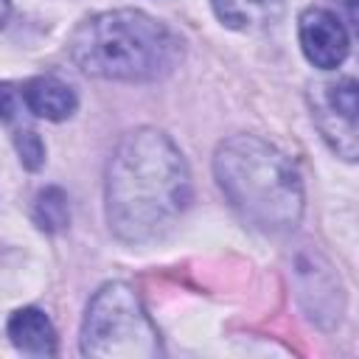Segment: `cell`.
Masks as SVG:
<instances>
[{
  "label": "cell",
  "instance_id": "1",
  "mask_svg": "<svg viewBox=\"0 0 359 359\" xmlns=\"http://www.w3.org/2000/svg\"><path fill=\"white\" fill-rule=\"evenodd\" d=\"M191 202L180 149L157 129L129 132L107 165V222L129 244L163 236Z\"/></svg>",
  "mask_w": 359,
  "mask_h": 359
},
{
  "label": "cell",
  "instance_id": "2",
  "mask_svg": "<svg viewBox=\"0 0 359 359\" xmlns=\"http://www.w3.org/2000/svg\"><path fill=\"white\" fill-rule=\"evenodd\" d=\"M213 171L238 216L264 233H289L303 213L300 174L286 154L255 135H236L216 149Z\"/></svg>",
  "mask_w": 359,
  "mask_h": 359
},
{
  "label": "cell",
  "instance_id": "3",
  "mask_svg": "<svg viewBox=\"0 0 359 359\" xmlns=\"http://www.w3.org/2000/svg\"><path fill=\"white\" fill-rule=\"evenodd\" d=\"M70 56L98 79L151 81L171 70L177 39L149 14L118 8L84 20L70 36Z\"/></svg>",
  "mask_w": 359,
  "mask_h": 359
},
{
  "label": "cell",
  "instance_id": "4",
  "mask_svg": "<svg viewBox=\"0 0 359 359\" xmlns=\"http://www.w3.org/2000/svg\"><path fill=\"white\" fill-rule=\"evenodd\" d=\"M81 353L95 359H151L160 353L157 328L126 283H104L81 325Z\"/></svg>",
  "mask_w": 359,
  "mask_h": 359
},
{
  "label": "cell",
  "instance_id": "5",
  "mask_svg": "<svg viewBox=\"0 0 359 359\" xmlns=\"http://www.w3.org/2000/svg\"><path fill=\"white\" fill-rule=\"evenodd\" d=\"M314 121L323 137L345 160H356V81L339 79L317 84L311 93Z\"/></svg>",
  "mask_w": 359,
  "mask_h": 359
},
{
  "label": "cell",
  "instance_id": "6",
  "mask_svg": "<svg viewBox=\"0 0 359 359\" xmlns=\"http://www.w3.org/2000/svg\"><path fill=\"white\" fill-rule=\"evenodd\" d=\"M300 45L314 67H339L348 56L351 39L337 14L328 8H306L300 14Z\"/></svg>",
  "mask_w": 359,
  "mask_h": 359
},
{
  "label": "cell",
  "instance_id": "7",
  "mask_svg": "<svg viewBox=\"0 0 359 359\" xmlns=\"http://www.w3.org/2000/svg\"><path fill=\"white\" fill-rule=\"evenodd\" d=\"M20 95L28 112L45 121H65L76 112V93L70 90V84H65L56 76H36L25 81Z\"/></svg>",
  "mask_w": 359,
  "mask_h": 359
},
{
  "label": "cell",
  "instance_id": "8",
  "mask_svg": "<svg viewBox=\"0 0 359 359\" xmlns=\"http://www.w3.org/2000/svg\"><path fill=\"white\" fill-rule=\"evenodd\" d=\"M8 337L17 351L28 356H53L56 353V331L50 320L39 309H17L8 320Z\"/></svg>",
  "mask_w": 359,
  "mask_h": 359
},
{
  "label": "cell",
  "instance_id": "9",
  "mask_svg": "<svg viewBox=\"0 0 359 359\" xmlns=\"http://www.w3.org/2000/svg\"><path fill=\"white\" fill-rule=\"evenodd\" d=\"M216 17L238 31H255L264 25H272L280 11L283 0H213Z\"/></svg>",
  "mask_w": 359,
  "mask_h": 359
},
{
  "label": "cell",
  "instance_id": "10",
  "mask_svg": "<svg viewBox=\"0 0 359 359\" xmlns=\"http://www.w3.org/2000/svg\"><path fill=\"white\" fill-rule=\"evenodd\" d=\"M34 222L39 224V230L45 233H59L67 227L70 222V208H67V196L62 188L48 185L45 191L36 194L34 202Z\"/></svg>",
  "mask_w": 359,
  "mask_h": 359
},
{
  "label": "cell",
  "instance_id": "11",
  "mask_svg": "<svg viewBox=\"0 0 359 359\" xmlns=\"http://www.w3.org/2000/svg\"><path fill=\"white\" fill-rule=\"evenodd\" d=\"M14 143H17V151H20V160H22L25 168L36 171L45 163V146H42V140H39L36 132H31V129L17 132L14 135Z\"/></svg>",
  "mask_w": 359,
  "mask_h": 359
},
{
  "label": "cell",
  "instance_id": "12",
  "mask_svg": "<svg viewBox=\"0 0 359 359\" xmlns=\"http://www.w3.org/2000/svg\"><path fill=\"white\" fill-rule=\"evenodd\" d=\"M20 98L22 95H17V90L8 81H0V121H11L17 115Z\"/></svg>",
  "mask_w": 359,
  "mask_h": 359
},
{
  "label": "cell",
  "instance_id": "13",
  "mask_svg": "<svg viewBox=\"0 0 359 359\" xmlns=\"http://www.w3.org/2000/svg\"><path fill=\"white\" fill-rule=\"evenodd\" d=\"M8 11H11V3H8V0H0V28H3V22L8 20Z\"/></svg>",
  "mask_w": 359,
  "mask_h": 359
}]
</instances>
